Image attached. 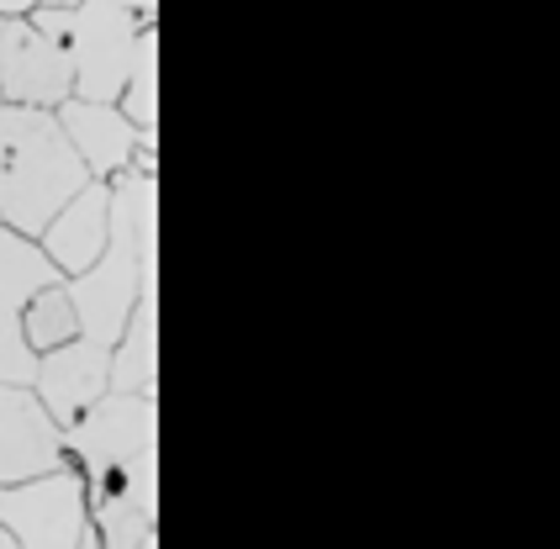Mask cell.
<instances>
[{"label":"cell","mask_w":560,"mask_h":549,"mask_svg":"<svg viewBox=\"0 0 560 549\" xmlns=\"http://www.w3.org/2000/svg\"><path fill=\"white\" fill-rule=\"evenodd\" d=\"M101 549H159V397L106 392L63 428Z\"/></svg>","instance_id":"6da1fadb"},{"label":"cell","mask_w":560,"mask_h":549,"mask_svg":"<svg viewBox=\"0 0 560 549\" xmlns=\"http://www.w3.org/2000/svg\"><path fill=\"white\" fill-rule=\"evenodd\" d=\"M91 185L54 112L0 106V227L37 244V233Z\"/></svg>","instance_id":"7a4b0ae2"},{"label":"cell","mask_w":560,"mask_h":549,"mask_svg":"<svg viewBox=\"0 0 560 549\" xmlns=\"http://www.w3.org/2000/svg\"><path fill=\"white\" fill-rule=\"evenodd\" d=\"M27 22L69 48L74 101H95V106H117L127 74H132V59H138V43H143V32H154L143 27L132 11L112 5V0H80L74 11L37 5Z\"/></svg>","instance_id":"3957f363"},{"label":"cell","mask_w":560,"mask_h":549,"mask_svg":"<svg viewBox=\"0 0 560 549\" xmlns=\"http://www.w3.org/2000/svg\"><path fill=\"white\" fill-rule=\"evenodd\" d=\"M0 528L16 549H101L74 465L22 487H0Z\"/></svg>","instance_id":"277c9868"},{"label":"cell","mask_w":560,"mask_h":549,"mask_svg":"<svg viewBox=\"0 0 560 549\" xmlns=\"http://www.w3.org/2000/svg\"><path fill=\"white\" fill-rule=\"evenodd\" d=\"M63 274L54 270V259L43 248L0 227V386H32L37 381V354L22 338V312L37 291L59 285Z\"/></svg>","instance_id":"5b68a950"},{"label":"cell","mask_w":560,"mask_h":549,"mask_svg":"<svg viewBox=\"0 0 560 549\" xmlns=\"http://www.w3.org/2000/svg\"><path fill=\"white\" fill-rule=\"evenodd\" d=\"M0 101L5 106H37L59 112L74 101V63L59 37L37 32L27 16L0 22Z\"/></svg>","instance_id":"8992f818"},{"label":"cell","mask_w":560,"mask_h":549,"mask_svg":"<svg viewBox=\"0 0 560 549\" xmlns=\"http://www.w3.org/2000/svg\"><path fill=\"white\" fill-rule=\"evenodd\" d=\"M69 465L63 428L32 386H0V487H22Z\"/></svg>","instance_id":"52a82bcc"},{"label":"cell","mask_w":560,"mask_h":549,"mask_svg":"<svg viewBox=\"0 0 560 549\" xmlns=\"http://www.w3.org/2000/svg\"><path fill=\"white\" fill-rule=\"evenodd\" d=\"M54 117H59L63 138L74 143L80 164L91 170V180H106V185L132 170L138 149L159 143V132H138V127L127 122L117 106H95V101H63Z\"/></svg>","instance_id":"ba28073f"},{"label":"cell","mask_w":560,"mask_h":549,"mask_svg":"<svg viewBox=\"0 0 560 549\" xmlns=\"http://www.w3.org/2000/svg\"><path fill=\"white\" fill-rule=\"evenodd\" d=\"M106 238H112V185L91 180L37 233V248L54 259V270H59L63 280H74V274H85L95 259L106 254Z\"/></svg>","instance_id":"9c48e42d"},{"label":"cell","mask_w":560,"mask_h":549,"mask_svg":"<svg viewBox=\"0 0 560 549\" xmlns=\"http://www.w3.org/2000/svg\"><path fill=\"white\" fill-rule=\"evenodd\" d=\"M112 392L159 397V274L143 280V296L127 317L122 343L112 349Z\"/></svg>","instance_id":"30bf717a"},{"label":"cell","mask_w":560,"mask_h":549,"mask_svg":"<svg viewBox=\"0 0 560 549\" xmlns=\"http://www.w3.org/2000/svg\"><path fill=\"white\" fill-rule=\"evenodd\" d=\"M22 338H27V349L43 360V354H54V349H69L74 338H80V312L69 302V291L59 285H48V291H37L22 312Z\"/></svg>","instance_id":"8fae6325"},{"label":"cell","mask_w":560,"mask_h":549,"mask_svg":"<svg viewBox=\"0 0 560 549\" xmlns=\"http://www.w3.org/2000/svg\"><path fill=\"white\" fill-rule=\"evenodd\" d=\"M117 112L138 132H159V27L143 32V43H138L132 74H127L122 95H117Z\"/></svg>","instance_id":"7c38bea8"},{"label":"cell","mask_w":560,"mask_h":549,"mask_svg":"<svg viewBox=\"0 0 560 549\" xmlns=\"http://www.w3.org/2000/svg\"><path fill=\"white\" fill-rule=\"evenodd\" d=\"M112 5H122V11H132L143 27H159V0H112Z\"/></svg>","instance_id":"4fadbf2b"},{"label":"cell","mask_w":560,"mask_h":549,"mask_svg":"<svg viewBox=\"0 0 560 549\" xmlns=\"http://www.w3.org/2000/svg\"><path fill=\"white\" fill-rule=\"evenodd\" d=\"M37 11V0H0V16L11 22V16H32Z\"/></svg>","instance_id":"5bb4252c"},{"label":"cell","mask_w":560,"mask_h":549,"mask_svg":"<svg viewBox=\"0 0 560 549\" xmlns=\"http://www.w3.org/2000/svg\"><path fill=\"white\" fill-rule=\"evenodd\" d=\"M0 549H16V545H11V534H5V528H0Z\"/></svg>","instance_id":"9a60e30c"},{"label":"cell","mask_w":560,"mask_h":549,"mask_svg":"<svg viewBox=\"0 0 560 549\" xmlns=\"http://www.w3.org/2000/svg\"><path fill=\"white\" fill-rule=\"evenodd\" d=\"M0 22H5V16H0ZM0 106H5V101H0Z\"/></svg>","instance_id":"2e32d148"}]
</instances>
